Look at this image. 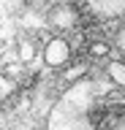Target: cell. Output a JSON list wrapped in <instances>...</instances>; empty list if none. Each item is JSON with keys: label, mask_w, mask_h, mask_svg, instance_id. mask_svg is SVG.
Here are the masks:
<instances>
[{"label": "cell", "mask_w": 125, "mask_h": 130, "mask_svg": "<svg viewBox=\"0 0 125 130\" xmlns=\"http://www.w3.org/2000/svg\"><path fill=\"white\" fill-rule=\"evenodd\" d=\"M17 54H19V60H22V62H30V60H33L35 57V46H33V41H19V46H17Z\"/></svg>", "instance_id": "6"}, {"label": "cell", "mask_w": 125, "mask_h": 130, "mask_svg": "<svg viewBox=\"0 0 125 130\" xmlns=\"http://www.w3.org/2000/svg\"><path fill=\"white\" fill-rule=\"evenodd\" d=\"M11 92H14V81H11L8 76H3V79H0V98L6 100V98H11Z\"/></svg>", "instance_id": "8"}, {"label": "cell", "mask_w": 125, "mask_h": 130, "mask_svg": "<svg viewBox=\"0 0 125 130\" xmlns=\"http://www.w3.org/2000/svg\"><path fill=\"white\" fill-rule=\"evenodd\" d=\"M68 60H71V43L65 38L54 35V38L46 41V46H44V62L49 68H63Z\"/></svg>", "instance_id": "2"}, {"label": "cell", "mask_w": 125, "mask_h": 130, "mask_svg": "<svg viewBox=\"0 0 125 130\" xmlns=\"http://www.w3.org/2000/svg\"><path fill=\"white\" fill-rule=\"evenodd\" d=\"M109 43L106 41H95V43H90V54L92 57H109Z\"/></svg>", "instance_id": "7"}, {"label": "cell", "mask_w": 125, "mask_h": 130, "mask_svg": "<svg viewBox=\"0 0 125 130\" xmlns=\"http://www.w3.org/2000/svg\"><path fill=\"white\" fill-rule=\"evenodd\" d=\"M106 76L114 81L117 87L125 89V60H109L106 62Z\"/></svg>", "instance_id": "5"}, {"label": "cell", "mask_w": 125, "mask_h": 130, "mask_svg": "<svg viewBox=\"0 0 125 130\" xmlns=\"http://www.w3.org/2000/svg\"><path fill=\"white\" fill-rule=\"evenodd\" d=\"M84 6L98 19H120V16H125V0H84Z\"/></svg>", "instance_id": "3"}, {"label": "cell", "mask_w": 125, "mask_h": 130, "mask_svg": "<svg viewBox=\"0 0 125 130\" xmlns=\"http://www.w3.org/2000/svg\"><path fill=\"white\" fill-rule=\"evenodd\" d=\"M114 49L125 57V24L120 27V32H117V38H114Z\"/></svg>", "instance_id": "9"}, {"label": "cell", "mask_w": 125, "mask_h": 130, "mask_svg": "<svg viewBox=\"0 0 125 130\" xmlns=\"http://www.w3.org/2000/svg\"><path fill=\"white\" fill-rule=\"evenodd\" d=\"M46 130H125V89L98 76L68 84L49 114Z\"/></svg>", "instance_id": "1"}, {"label": "cell", "mask_w": 125, "mask_h": 130, "mask_svg": "<svg viewBox=\"0 0 125 130\" xmlns=\"http://www.w3.org/2000/svg\"><path fill=\"white\" fill-rule=\"evenodd\" d=\"M46 22H49V27H57V30H71V27H76V22H79V14H76L74 6L63 3V6H54L49 11Z\"/></svg>", "instance_id": "4"}]
</instances>
